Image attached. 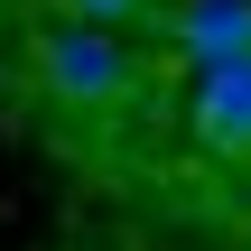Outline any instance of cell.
Returning a JSON list of instances; mask_svg holds the SVG:
<instances>
[{"mask_svg": "<svg viewBox=\"0 0 251 251\" xmlns=\"http://www.w3.org/2000/svg\"><path fill=\"white\" fill-rule=\"evenodd\" d=\"M158 28H168V47H177L196 75H214V65H251V0H168Z\"/></svg>", "mask_w": 251, "mask_h": 251, "instance_id": "cell-2", "label": "cell"}, {"mask_svg": "<svg viewBox=\"0 0 251 251\" xmlns=\"http://www.w3.org/2000/svg\"><path fill=\"white\" fill-rule=\"evenodd\" d=\"M37 75H47V93H65V102H121V93L140 84V56H130L121 28H102V19H56V28H37Z\"/></svg>", "mask_w": 251, "mask_h": 251, "instance_id": "cell-1", "label": "cell"}, {"mask_svg": "<svg viewBox=\"0 0 251 251\" xmlns=\"http://www.w3.org/2000/svg\"><path fill=\"white\" fill-rule=\"evenodd\" d=\"M65 19H102V28H130V19H158L168 0H56Z\"/></svg>", "mask_w": 251, "mask_h": 251, "instance_id": "cell-4", "label": "cell"}, {"mask_svg": "<svg viewBox=\"0 0 251 251\" xmlns=\"http://www.w3.org/2000/svg\"><path fill=\"white\" fill-rule=\"evenodd\" d=\"M186 130H196V149L251 168V65H214V75H196V112H186Z\"/></svg>", "mask_w": 251, "mask_h": 251, "instance_id": "cell-3", "label": "cell"}]
</instances>
